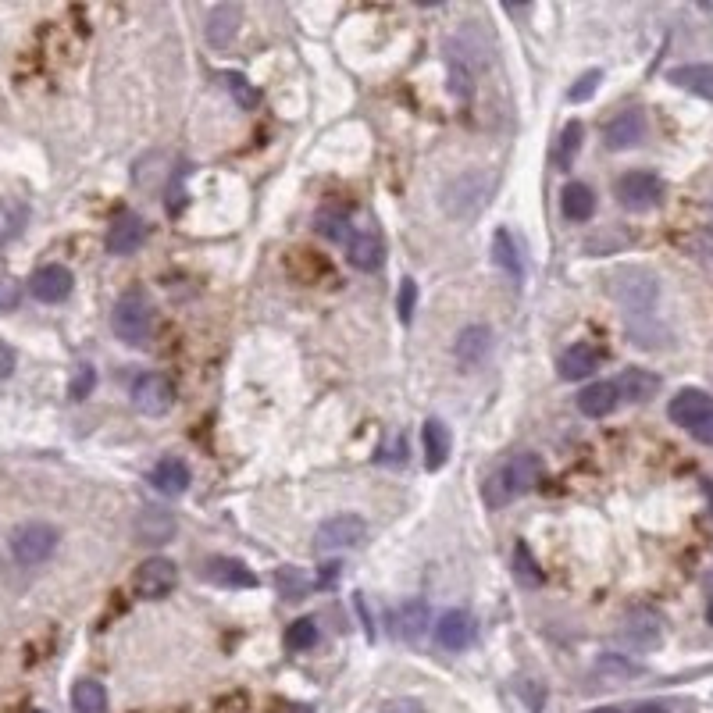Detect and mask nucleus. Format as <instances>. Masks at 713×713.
Segmentation results:
<instances>
[{
    "mask_svg": "<svg viewBox=\"0 0 713 713\" xmlns=\"http://www.w3.org/2000/svg\"><path fill=\"white\" fill-rule=\"evenodd\" d=\"M542 475H546V464H542L539 453H517V457H510L507 464H503V468H496L489 478H485L482 496L492 510H500V507H507V503H514L517 496L532 492L535 485L542 482Z\"/></svg>",
    "mask_w": 713,
    "mask_h": 713,
    "instance_id": "obj_1",
    "label": "nucleus"
},
{
    "mask_svg": "<svg viewBox=\"0 0 713 713\" xmlns=\"http://www.w3.org/2000/svg\"><path fill=\"white\" fill-rule=\"evenodd\" d=\"M446 65H450V90L457 100L471 97L478 72L485 65V50H478V33H471V25H460L457 33L446 40Z\"/></svg>",
    "mask_w": 713,
    "mask_h": 713,
    "instance_id": "obj_2",
    "label": "nucleus"
},
{
    "mask_svg": "<svg viewBox=\"0 0 713 713\" xmlns=\"http://www.w3.org/2000/svg\"><path fill=\"white\" fill-rule=\"evenodd\" d=\"M154 321V304L140 289L125 293L115 304V311H111V328H115V336L125 346H147L150 336H154Z\"/></svg>",
    "mask_w": 713,
    "mask_h": 713,
    "instance_id": "obj_3",
    "label": "nucleus"
},
{
    "mask_svg": "<svg viewBox=\"0 0 713 713\" xmlns=\"http://www.w3.org/2000/svg\"><path fill=\"white\" fill-rule=\"evenodd\" d=\"M667 418L703 446H713V396L703 389H681L667 403Z\"/></svg>",
    "mask_w": 713,
    "mask_h": 713,
    "instance_id": "obj_4",
    "label": "nucleus"
},
{
    "mask_svg": "<svg viewBox=\"0 0 713 713\" xmlns=\"http://www.w3.org/2000/svg\"><path fill=\"white\" fill-rule=\"evenodd\" d=\"M58 528L47 525V521H25L11 532L8 546H11V557L18 560L22 567H40L47 564L54 553H58Z\"/></svg>",
    "mask_w": 713,
    "mask_h": 713,
    "instance_id": "obj_5",
    "label": "nucleus"
},
{
    "mask_svg": "<svg viewBox=\"0 0 713 713\" xmlns=\"http://www.w3.org/2000/svg\"><path fill=\"white\" fill-rule=\"evenodd\" d=\"M132 407L147 414V418H164L168 410L175 407V386L172 378L161 375V371H143V375L132 378Z\"/></svg>",
    "mask_w": 713,
    "mask_h": 713,
    "instance_id": "obj_6",
    "label": "nucleus"
},
{
    "mask_svg": "<svg viewBox=\"0 0 713 713\" xmlns=\"http://www.w3.org/2000/svg\"><path fill=\"white\" fill-rule=\"evenodd\" d=\"M610 296L632 314H646L656 300V279L642 268H617V275H610Z\"/></svg>",
    "mask_w": 713,
    "mask_h": 713,
    "instance_id": "obj_7",
    "label": "nucleus"
},
{
    "mask_svg": "<svg viewBox=\"0 0 713 713\" xmlns=\"http://www.w3.org/2000/svg\"><path fill=\"white\" fill-rule=\"evenodd\" d=\"M614 197L624 211H653L660 200H664V182L653 172H624L621 179L614 182Z\"/></svg>",
    "mask_w": 713,
    "mask_h": 713,
    "instance_id": "obj_8",
    "label": "nucleus"
},
{
    "mask_svg": "<svg viewBox=\"0 0 713 713\" xmlns=\"http://www.w3.org/2000/svg\"><path fill=\"white\" fill-rule=\"evenodd\" d=\"M175 585H179V567H175L168 557L143 560V564L136 567V574H132V592H136L140 599H147V603L172 596Z\"/></svg>",
    "mask_w": 713,
    "mask_h": 713,
    "instance_id": "obj_9",
    "label": "nucleus"
},
{
    "mask_svg": "<svg viewBox=\"0 0 713 713\" xmlns=\"http://www.w3.org/2000/svg\"><path fill=\"white\" fill-rule=\"evenodd\" d=\"M617 639L628 649H639V653H649L664 642V617L649 607H635L624 614L621 628H617Z\"/></svg>",
    "mask_w": 713,
    "mask_h": 713,
    "instance_id": "obj_10",
    "label": "nucleus"
},
{
    "mask_svg": "<svg viewBox=\"0 0 713 713\" xmlns=\"http://www.w3.org/2000/svg\"><path fill=\"white\" fill-rule=\"evenodd\" d=\"M368 535V525H364V517L357 514H336L321 521L318 532H314V546L321 553H332V550H346V546H357V542Z\"/></svg>",
    "mask_w": 713,
    "mask_h": 713,
    "instance_id": "obj_11",
    "label": "nucleus"
},
{
    "mask_svg": "<svg viewBox=\"0 0 713 713\" xmlns=\"http://www.w3.org/2000/svg\"><path fill=\"white\" fill-rule=\"evenodd\" d=\"M72 271L65 264H43V268L33 271V279H29V293L40 300V304H61L72 296Z\"/></svg>",
    "mask_w": 713,
    "mask_h": 713,
    "instance_id": "obj_12",
    "label": "nucleus"
},
{
    "mask_svg": "<svg viewBox=\"0 0 713 713\" xmlns=\"http://www.w3.org/2000/svg\"><path fill=\"white\" fill-rule=\"evenodd\" d=\"M646 129V115L632 107V111H621L617 118H610L607 129H603V143H607V150H632L646 140Z\"/></svg>",
    "mask_w": 713,
    "mask_h": 713,
    "instance_id": "obj_13",
    "label": "nucleus"
},
{
    "mask_svg": "<svg viewBox=\"0 0 713 713\" xmlns=\"http://www.w3.org/2000/svg\"><path fill=\"white\" fill-rule=\"evenodd\" d=\"M435 639L450 653H464L475 642V617L468 610H446L439 624H435Z\"/></svg>",
    "mask_w": 713,
    "mask_h": 713,
    "instance_id": "obj_14",
    "label": "nucleus"
},
{
    "mask_svg": "<svg viewBox=\"0 0 713 713\" xmlns=\"http://www.w3.org/2000/svg\"><path fill=\"white\" fill-rule=\"evenodd\" d=\"M204 578L211 585H222V589H254L257 574L250 571V564L236 557H211L204 560Z\"/></svg>",
    "mask_w": 713,
    "mask_h": 713,
    "instance_id": "obj_15",
    "label": "nucleus"
},
{
    "mask_svg": "<svg viewBox=\"0 0 713 713\" xmlns=\"http://www.w3.org/2000/svg\"><path fill=\"white\" fill-rule=\"evenodd\" d=\"M143 239H147V225H143L140 214H122V218H115V225L107 229L104 246H107V254L125 257V254H136L143 246Z\"/></svg>",
    "mask_w": 713,
    "mask_h": 713,
    "instance_id": "obj_16",
    "label": "nucleus"
},
{
    "mask_svg": "<svg viewBox=\"0 0 713 713\" xmlns=\"http://www.w3.org/2000/svg\"><path fill=\"white\" fill-rule=\"evenodd\" d=\"M346 257L357 271H378L386 261V239L375 229H357L353 239L346 243Z\"/></svg>",
    "mask_w": 713,
    "mask_h": 713,
    "instance_id": "obj_17",
    "label": "nucleus"
},
{
    "mask_svg": "<svg viewBox=\"0 0 713 713\" xmlns=\"http://www.w3.org/2000/svg\"><path fill=\"white\" fill-rule=\"evenodd\" d=\"M175 514H168V510H157V507H143L140 514H136V521H132V535L143 542V546H161V542H168L175 535Z\"/></svg>",
    "mask_w": 713,
    "mask_h": 713,
    "instance_id": "obj_18",
    "label": "nucleus"
},
{
    "mask_svg": "<svg viewBox=\"0 0 713 713\" xmlns=\"http://www.w3.org/2000/svg\"><path fill=\"white\" fill-rule=\"evenodd\" d=\"M492 353V328L489 325H468L453 343V357H457L464 368H475Z\"/></svg>",
    "mask_w": 713,
    "mask_h": 713,
    "instance_id": "obj_19",
    "label": "nucleus"
},
{
    "mask_svg": "<svg viewBox=\"0 0 713 713\" xmlns=\"http://www.w3.org/2000/svg\"><path fill=\"white\" fill-rule=\"evenodd\" d=\"M189 464L182 457H161L150 471V485H154L161 496H182L189 489Z\"/></svg>",
    "mask_w": 713,
    "mask_h": 713,
    "instance_id": "obj_20",
    "label": "nucleus"
},
{
    "mask_svg": "<svg viewBox=\"0 0 713 713\" xmlns=\"http://www.w3.org/2000/svg\"><path fill=\"white\" fill-rule=\"evenodd\" d=\"M239 25H243V11H239V4H218V8L207 15V43L225 50L232 40H236Z\"/></svg>",
    "mask_w": 713,
    "mask_h": 713,
    "instance_id": "obj_21",
    "label": "nucleus"
},
{
    "mask_svg": "<svg viewBox=\"0 0 713 713\" xmlns=\"http://www.w3.org/2000/svg\"><path fill=\"white\" fill-rule=\"evenodd\" d=\"M557 368H560V378H564V382H582V378H589L592 371L599 368V350L592 343H574L560 353Z\"/></svg>",
    "mask_w": 713,
    "mask_h": 713,
    "instance_id": "obj_22",
    "label": "nucleus"
},
{
    "mask_svg": "<svg viewBox=\"0 0 713 713\" xmlns=\"http://www.w3.org/2000/svg\"><path fill=\"white\" fill-rule=\"evenodd\" d=\"M614 386H617V396H621V400L646 403L660 393V375H653V371H646V368H628V371H621V378H617Z\"/></svg>",
    "mask_w": 713,
    "mask_h": 713,
    "instance_id": "obj_23",
    "label": "nucleus"
},
{
    "mask_svg": "<svg viewBox=\"0 0 713 713\" xmlns=\"http://www.w3.org/2000/svg\"><path fill=\"white\" fill-rule=\"evenodd\" d=\"M421 446H425V464L428 471H439L450 460V450H453V439H450V428L443 425L439 418H428L425 428H421Z\"/></svg>",
    "mask_w": 713,
    "mask_h": 713,
    "instance_id": "obj_24",
    "label": "nucleus"
},
{
    "mask_svg": "<svg viewBox=\"0 0 713 713\" xmlns=\"http://www.w3.org/2000/svg\"><path fill=\"white\" fill-rule=\"evenodd\" d=\"M617 403H621V396H617L614 382H592L578 393V410L585 418H607L617 410Z\"/></svg>",
    "mask_w": 713,
    "mask_h": 713,
    "instance_id": "obj_25",
    "label": "nucleus"
},
{
    "mask_svg": "<svg viewBox=\"0 0 713 713\" xmlns=\"http://www.w3.org/2000/svg\"><path fill=\"white\" fill-rule=\"evenodd\" d=\"M560 211H564L567 222H589L596 214V193L585 182H567L564 193H560Z\"/></svg>",
    "mask_w": 713,
    "mask_h": 713,
    "instance_id": "obj_26",
    "label": "nucleus"
},
{
    "mask_svg": "<svg viewBox=\"0 0 713 713\" xmlns=\"http://www.w3.org/2000/svg\"><path fill=\"white\" fill-rule=\"evenodd\" d=\"M667 82L703 100H713V65H678L667 72Z\"/></svg>",
    "mask_w": 713,
    "mask_h": 713,
    "instance_id": "obj_27",
    "label": "nucleus"
},
{
    "mask_svg": "<svg viewBox=\"0 0 713 713\" xmlns=\"http://www.w3.org/2000/svg\"><path fill=\"white\" fill-rule=\"evenodd\" d=\"M492 257H496V264L503 268V275H510L514 282L525 279V257H521V246L510 236V229H500L492 236Z\"/></svg>",
    "mask_w": 713,
    "mask_h": 713,
    "instance_id": "obj_28",
    "label": "nucleus"
},
{
    "mask_svg": "<svg viewBox=\"0 0 713 713\" xmlns=\"http://www.w3.org/2000/svg\"><path fill=\"white\" fill-rule=\"evenodd\" d=\"M428 628V603L425 599H410L396 610V635L407 642H418Z\"/></svg>",
    "mask_w": 713,
    "mask_h": 713,
    "instance_id": "obj_29",
    "label": "nucleus"
},
{
    "mask_svg": "<svg viewBox=\"0 0 713 713\" xmlns=\"http://www.w3.org/2000/svg\"><path fill=\"white\" fill-rule=\"evenodd\" d=\"M314 232H318L321 239H328L332 246H346L353 239L350 218H346L343 211H332V207H321V211L314 214Z\"/></svg>",
    "mask_w": 713,
    "mask_h": 713,
    "instance_id": "obj_30",
    "label": "nucleus"
},
{
    "mask_svg": "<svg viewBox=\"0 0 713 713\" xmlns=\"http://www.w3.org/2000/svg\"><path fill=\"white\" fill-rule=\"evenodd\" d=\"M72 710L75 713H107V689L93 678L75 681L72 685Z\"/></svg>",
    "mask_w": 713,
    "mask_h": 713,
    "instance_id": "obj_31",
    "label": "nucleus"
},
{
    "mask_svg": "<svg viewBox=\"0 0 713 713\" xmlns=\"http://www.w3.org/2000/svg\"><path fill=\"white\" fill-rule=\"evenodd\" d=\"M275 589H279V596L286 599V603H296V599H304L307 592H311V582L304 578L300 567H279V571H275Z\"/></svg>",
    "mask_w": 713,
    "mask_h": 713,
    "instance_id": "obj_32",
    "label": "nucleus"
},
{
    "mask_svg": "<svg viewBox=\"0 0 713 713\" xmlns=\"http://www.w3.org/2000/svg\"><path fill=\"white\" fill-rule=\"evenodd\" d=\"M510 567H514L517 585H525V589H535V585H542V571H539V564H535L532 550H528L525 542H517V546H514V560H510Z\"/></svg>",
    "mask_w": 713,
    "mask_h": 713,
    "instance_id": "obj_33",
    "label": "nucleus"
},
{
    "mask_svg": "<svg viewBox=\"0 0 713 713\" xmlns=\"http://www.w3.org/2000/svg\"><path fill=\"white\" fill-rule=\"evenodd\" d=\"M318 642V621L314 617H300L286 628V649L289 653H304Z\"/></svg>",
    "mask_w": 713,
    "mask_h": 713,
    "instance_id": "obj_34",
    "label": "nucleus"
},
{
    "mask_svg": "<svg viewBox=\"0 0 713 713\" xmlns=\"http://www.w3.org/2000/svg\"><path fill=\"white\" fill-rule=\"evenodd\" d=\"M596 674L603 681H624V678H635L639 674V664H632L628 656H614V653H603L596 660Z\"/></svg>",
    "mask_w": 713,
    "mask_h": 713,
    "instance_id": "obj_35",
    "label": "nucleus"
},
{
    "mask_svg": "<svg viewBox=\"0 0 713 713\" xmlns=\"http://www.w3.org/2000/svg\"><path fill=\"white\" fill-rule=\"evenodd\" d=\"M25 225V204L18 200H0V243H8L11 236H18Z\"/></svg>",
    "mask_w": 713,
    "mask_h": 713,
    "instance_id": "obj_36",
    "label": "nucleus"
},
{
    "mask_svg": "<svg viewBox=\"0 0 713 713\" xmlns=\"http://www.w3.org/2000/svg\"><path fill=\"white\" fill-rule=\"evenodd\" d=\"M582 122H567L564 132H560V168H571L574 157H578V147H582Z\"/></svg>",
    "mask_w": 713,
    "mask_h": 713,
    "instance_id": "obj_37",
    "label": "nucleus"
},
{
    "mask_svg": "<svg viewBox=\"0 0 713 713\" xmlns=\"http://www.w3.org/2000/svg\"><path fill=\"white\" fill-rule=\"evenodd\" d=\"M222 82H229V93L236 97V104L239 107H257L261 104V93L250 86V82L243 79V75H236V72H222Z\"/></svg>",
    "mask_w": 713,
    "mask_h": 713,
    "instance_id": "obj_38",
    "label": "nucleus"
},
{
    "mask_svg": "<svg viewBox=\"0 0 713 713\" xmlns=\"http://www.w3.org/2000/svg\"><path fill=\"white\" fill-rule=\"evenodd\" d=\"M599 82H603V72H599V68H592V72L578 75V82H574L571 90H567V100H571V104H582V100H589L592 93H596Z\"/></svg>",
    "mask_w": 713,
    "mask_h": 713,
    "instance_id": "obj_39",
    "label": "nucleus"
},
{
    "mask_svg": "<svg viewBox=\"0 0 713 713\" xmlns=\"http://www.w3.org/2000/svg\"><path fill=\"white\" fill-rule=\"evenodd\" d=\"M414 307H418V282L403 279L400 282V300H396V311H400V321L414 318Z\"/></svg>",
    "mask_w": 713,
    "mask_h": 713,
    "instance_id": "obj_40",
    "label": "nucleus"
},
{
    "mask_svg": "<svg viewBox=\"0 0 713 713\" xmlns=\"http://www.w3.org/2000/svg\"><path fill=\"white\" fill-rule=\"evenodd\" d=\"M93 382H97V371H93L90 364H82V368L75 371L72 386H68V396H72V400H86V396L93 393Z\"/></svg>",
    "mask_w": 713,
    "mask_h": 713,
    "instance_id": "obj_41",
    "label": "nucleus"
},
{
    "mask_svg": "<svg viewBox=\"0 0 713 713\" xmlns=\"http://www.w3.org/2000/svg\"><path fill=\"white\" fill-rule=\"evenodd\" d=\"M18 300H22V286L8 275H0V311H15Z\"/></svg>",
    "mask_w": 713,
    "mask_h": 713,
    "instance_id": "obj_42",
    "label": "nucleus"
},
{
    "mask_svg": "<svg viewBox=\"0 0 713 713\" xmlns=\"http://www.w3.org/2000/svg\"><path fill=\"white\" fill-rule=\"evenodd\" d=\"M378 713H425V706H421L418 699L400 696V699H389V703H382V710H378Z\"/></svg>",
    "mask_w": 713,
    "mask_h": 713,
    "instance_id": "obj_43",
    "label": "nucleus"
},
{
    "mask_svg": "<svg viewBox=\"0 0 713 713\" xmlns=\"http://www.w3.org/2000/svg\"><path fill=\"white\" fill-rule=\"evenodd\" d=\"M11 371H15V350H11V346L0 339V382H4V378H11Z\"/></svg>",
    "mask_w": 713,
    "mask_h": 713,
    "instance_id": "obj_44",
    "label": "nucleus"
},
{
    "mask_svg": "<svg viewBox=\"0 0 713 713\" xmlns=\"http://www.w3.org/2000/svg\"><path fill=\"white\" fill-rule=\"evenodd\" d=\"M339 571H343L339 564H325V567H321L318 585H325V589H328V585H336V582H339Z\"/></svg>",
    "mask_w": 713,
    "mask_h": 713,
    "instance_id": "obj_45",
    "label": "nucleus"
},
{
    "mask_svg": "<svg viewBox=\"0 0 713 713\" xmlns=\"http://www.w3.org/2000/svg\"><path fill=\"white\" fill-rule=\"evenodd\" d=\"M624 713H671V706L667 703H639V706H632V710H624Z\"/></svg>",
    "mask_w": 713,
    "mask_h": 713,
    "instance_id": "obj_46",
    "label": "nucleus"
},
{
    "mask_svg": "<svg viewBox=\"0 0 713 713\" xmlns=\"http://www.w3.org/2000/svg\"><path fill=\"white\" fill-rule=\"evenodd\" d=\"M703 492H706V500H710V514H713V478H706L703 482Z\"/></svg>",
    "mask_w": 713,
    "mask_h": 713,
    "instance_id": "obj_47",
    "label": "nucleus"
},
{
    "mask_svg": "<svg viewBox=\"0 0 713 713\" xmlns=\"http://www.w3.org/2000/svg\"><path fill=\"white\" fill-rule=\"evenodd\" d=\"M706 621L713 624V599H710V603H706Z\"/></svg>",
    "mask_w": 713,
    "mask_h": 713,
    "instance_id": "obj_48",
    "label": "nucleus"
},
{
    "mask_svg": "<svg viewBox=\"0 0 713 713\" xmlns=\"http://www.w3.org/2000/svg\"><path fill=\"white\" fill-rule=\"evenodd\" d=\"M596 713H624V710H617V706H603V710H596Z\"/></svg>",
    "mask_w": 713,
    "mask_h": 713,
    "instance_id": "obj_49",
    "label": "nucleus"
},
{
    "mask_svg": "<svg viewBox=\"0 0 713 713\" xmlns=\"http://www.w3.org/2000/svg\"><path fill=\"white\" fill-rule=\"evenodd\" d=\"M293 713H314V710H293Z\"/></svg>",
    "mask_w": 713,
    "mask_h": 713,
    "instance_id": "obj_50",
    "label": "nucleus"
},
{
    "mask_svg": "<svg viewBox=\"0 0 713 713\" xmlns=\"http://www.w3.org/2000/svg\"><path fill=\"white\" fill-rule=\"evenodd\" d=\"M710 211H713V197H710Z\"/></svg>",
    "mask_w": 713,
    "mask_h": 713,
    "instance_id": "obj_51",
    "label": "nucleus"
}]
</instances>
